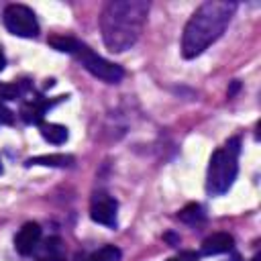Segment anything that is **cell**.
Masks as SVG:
<instances>
[{"label": "cell", "instance_id": "cell-1", "mask_svg": "<svg viewBox=\"0 0 261 261\" xmlns=\"http://www.w3.org/2000/svg\"><path fill=\"white\" fill-rule=\"evenodd\" d=\"M149 16V2L145 0H110L100 12L102 41L108 51L122 53L130 49Z\"/></svg>", "mask_w": 261, "mask_h": 261}, {"label": "cell", "instance_id": "cell-2", "mask_svg": "<svg viewBox=\"0 0 261 261\" xmlns=\"http://www.w3.org/2000/svg\"><path fill=\"white\" fill-rule=\"evenodd\" d=\"M234 10L237 2L232 0H208L200 4L184 27L181 55L186 59L202 55L226 31Z\"/></svg>", "mask_w": 261, "mask_h": 261}, {"label": "cell", "instance_id": "cell-3", "mask_svg": "<svg viewBox=\"0 0 261 261\" xmlns=\"http://www.w3.org/2000/svg\"><path fill=\"white\" fill-rule=\"evenodd\" d=\"M239 153H241L239 137L228 139L224 147L212 153L208 165V179H206V190L210 196H222L230 190L239 171Z\"/></svg>", "mask_w": 261, "mask_h": 261}, {"label": "cell", "instance_id": "cell-4", "mask_svg": "<svg viewBox=\"0 0 261 261\" xmlns=\"http://www.w3.org/2000/svg\"><path fill=\"white\" fill-rule=\"evenodd\" d=\"M73 55H75L77 61L84 65V69H88L94 77H98V80H102V82H106V84H118V82L122 80V75H124V69H122L120 65H116V63H112V61L100 57L96 51H92L88 45H84V43H80V41H77V45H75Z\"/></svg>", "mask_w": 261, "mask_h": 261}, {"label": "cell", "instance_id": "cell-5", "mask_svg": "<svg viewBox=\"0 0 261 261\" xmlns=\"http://www.w3.org/2000/svg\"><path fill=\"white\" fill-rule=\"evenodd\" d=\"M4 27L16 35V37H24V39H33L39 35V22L35 12L24 6V4H8L4 8Z\"/></svg>", "mask_w": 261, "mask_h": 261}, {"label": "cell", "instance_id": "cell-6", "mask_svg": "<svg viewBox=\"0 0 261 261\" xmlns=\"http://www.w3.org/2000/svg\"><path fill=\"white\" fill-rule=\"evenodd\" d=\"M116 212H118V204H116V200L112 196H108L104 192H96L92 196L90 216H92L94 222L114 228L116 226Z\"/></svg>", "mask_w": 261, "mask_h": 261}, {"label": "cell", "instance_id": "cell-7", "mask_svg": "<svg viewBox=\"0 0 261 261\" xmlns=\"http://www.w3.org/2000/svg\"><path fill=\"white\" fill-rule=\"evenodd\" d=\"M41 243V226L37 222H27L14 237V249L20 255H33L37 245Z\"/></svg>", "mask_w": 261, "mask_h": 261}, {"label": "cell", "instance_id": "cell-8", "mask_svg": "<svg viewBox=\"0 0 261 261\" xmlns=\"http://www.w3.org/2000/svg\"><path fill=\"white\" fill-rule=\"evenodd\" d=\"M37 261H63L65 259V249L59 237H49L43 243L37 245V249L33 251Z\"/></svg>", "mask_w": 261, "mask_h": 261}, {"label": "cell", "instance_id": "cell-9", "mask_svg": "<svg viewBox=\"0 0 261 261\" xmlns=\"http://www.w3.org/2000/svg\"><path fill=\"white\" fill-rule=\"evenodd\" d=\"M232 245H234V239L228 232H214L202 241L200 253L202 255H220V253L230 251Z\"/></svg>", "mask_w": 261, "mask_h": 261}, {"label": "cell", "instance_id": "cell-10", "mask_svg": "<svg viewBox=\"0 0 261 261\" xmlns=\"http://www.w3.org/2000/svg\"><path fill=\"white\" fill-rule=\"evenodd\" d=\"M45 110H47V102L29 100V102H24V104L20 106V118H22L27 124H41Z\"/></svg>", "mask_w": 261, "mask_h": 261}, {"label": "cell", "instance_id": "cell-11", "mask_svg": "<svg viewBox=\"0 0 261 261\" xmlns=\"http://www.w3.org/2000/svg\"><path fill=\"white\" fill-rule=\"evenodd\" d=\"M73 157L65 153H55V155H37L27 159V165H45V167H69L73 165Z\"/></svg>", "mask_w": 261, "mask_h": 261}, {"label": "cell", "instance_id": "cell-12", "mask_svg": "<svg viewBox=\"0 0 261 261\" xmlns=\"http://www.w3.org/2000/svg\"><path fill=\"white\" fill-rule=\"evenodd\" d=\"M39 128H41L43 139L49 141V143H53V145L65 143V141H67V135H69V133H67V126L55 124V122H41Z\"/></svg>", "mask_w": 261, "mask_h": 261}, {"label": "cell", "instance_id": "cell-13", "mask_svg": "<svg viewBox=\"0 0 261 261\" xmlns=\"http://www.w3.org/2000/svg\"><path fill=\"white\" fill-rule=\"evenodd\" d=\"M177 218H179L181 222H186V224H196V222H202V220H204L202 206H200V204H196V202H192V204H188V206H184V208L179 210Z\"/></svg>", "mask_w": 261, "mask_h": 261}, {"label": "cell", "instance_id": "cell-14", "mask_svg": "<svg viewBox=\"0 0 261 261\" xmlns=\"http://www.w3.org/2000/svg\"><path fill=\"white\" fill-rule=\"evenodd\" d=\"M29 90V84L16 82V84H0V100H16L22 98V94Z\"/></svg>", "mask_w": 261, "mask_h": 261}, {"label": "cell", "instance_id": "cell-15", "mask_svg": "<svg viewBox=\"0 0 261 261\" xmlns=\"http://www.w3.org/2000/svg\"><path fill=\"white\" fill-rule=\"evenodd\" d=\"M49 45H51L53 49L61 51V53H71V55H73L77 41H75L73 37H65V35H53V37H49Z\"/></svg>", "mask_w": 261, "mask_h": 261}, {"label": "cell", "instance_id": "cell-16", "mask_svg": "<svg viewBox=\"0 0 261 261\" xmlns=\"http://www.w3.org/2000/svg\"><path fill=\"white\" fill-rule=\"evenodd\" d=\"M120 249L118 247H114V245H106V247H102L100 251H96L92 257L96 259V261H120Z\"/></svg>", "mask_w": 261, "mask_h": 261}, {"label": "cell", "instance_id": "cell-17", "mask_svg": "<svg viewBox=\"0 0 261 261\" xmlns=\"http://www.w3.org/2000/svg\"><path fill=\"white\" fill-rule=\"evenodd\" d=\"M0 122H2V124H12V122H14V114H12V110L4 104V100H0Z\"/></svg>", "mask_w": 261, "mask_h": 261}, {"label": "cell", "instance_id": "cell-18", "mask_svg": "<svg viewBox=\"0 0 261 261\" xmlns=\"http://www.w3.org/2000/svg\"><path fill=\"white\" fill-rule=\"evenodd\" d=\"M169 261H200V257H198V253H194V251H181L179 255L171 257Z\"/></svg>", "mask_w": 261, "mask_h": 261}, {"label": "cell", "instance_id": "cell-19", "mask_svg": "<svg viewBox=\"0 0 261 261\" xmlns=\"http://www.w3.org/2000/svg\"><path fill=\"white\" fill-rule=\"evenodd\" d=\"M165 239L171 243V247H177V245H179V237H175V234H171V232H167Z\"/></svg>", "mask_w": 261, "mask_h": 261}, {"label": "cell", "instance_id": "cell-20", "mask_svg": "<svg viewBox=\"0 0 261 261\" xmlns=\"http://www.w3.org/2000/svg\"><path fill=\"white\" fill-rule=\"evenodd\" d=\"M237 90H239V82L234 80V82L230 84V88H228V98H230V96H234V92H237Z\"/></svg>", "mask_w": 261, "mask_h": 261}, {"label": "cell", "instance_id": "cell-21", "mask_svg": "<svg viewBox=\"0 0 261 261\" xmlns=\"http://www.w3.org/2000/svg\"><path fill=\"white\" fill-rule=\"evenodd\" d=\"M4 65H6V59H4V53H2V49H0V71L4 69Z\"/></svg>", "mask_w": 261, "mask_h": 261}, {"label": "cell", "instance_id": "cell-22", "mask_svg": "<svg viewBox=\"0 0 261 261\" xmlns=\"http://www.w3.org/2000/svg\"><path fill=\"white\" fill-rule=\"evenodd\" d=\"M259 259H261V257H259V255H255V257H253V261H259Z\"/></svg>", "mask_w": 261, "mask_h": 261}, {"label": "cell", "instance_id": "cell-23", "mask_svg": "<svg viewBox=\"0 0 261 261\" xmlns=\"http://www.w3.org/2000/svg\"><path fill=\"white\" fill-rule=\"evenodd\" d=\"M86 261H96V259H94V257H90V259H86Z\"/></svg>", "mask_w": 261, "mask_h": 261}, {"label": "cell", "instance_id": "cell-24", "mask_svg": "<svg viewBox=\"0 0 261 261\" xmlns=\"http://www.w3.org/2000/svg\"><path fill=\"white\" fill-rule=\"evenodd\" d=\"M0 173H2V161H0Z\"/></svg>", "mask_w": 261, "mask_h": 261}]
</instances>
